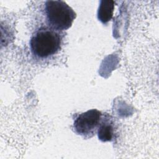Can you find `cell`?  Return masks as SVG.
Listing matches in <instances>:
<instances>
[{"mask_svg":"<svg viewBox=\"0 0 159 159\" xmlns=\"http://www.w3.org/2000/svg\"><path fill=\"white\" fill-rule=\"evenodd\" d=\"M114 4L115 2L112 0H102L100 1L98 18L102 24H106L112 18Z\"/></svg>","mask_w":159,"mask_h":159,"instance_id":"cell-5","label":"cell"},{"mask_svg":"<svg viewBox=\"0 0 159 159\" xmlns=\"http://www.w3.org/2000/svg\"><path fill=\"white\" fill-rule=\"evenodd\" d=\"M102 115L99 111L94 109L78 114L73 122L75 132L84 137H93L97 132Z\"/></svg>","mask_w":159,"mask_h":159,"instance_id":"cell-3","label":"cell"},{"mask_svg":"<svg viewBox=\"0 0 159 159\" xmlns=\"http://www.w3.org/2000/svg\"><path fill=\"white\" fill-rule=\"evenodd\" d=\"M98 139L102 142H111L115 138L114 124L109 114L102 117L97 130Z\"/></svg>","mask_w":159,"mask_h":159,"instance_id":"cell-4","label":"cell"},{"mask_svg":"<svg viewBox=\"0 0 159 159\" xmlns=\"http://www.w3.org/2000/svg\"><path fill=\"white\" fill-rule=\"evenodd\" d=\"M45 12L48 25L57 31L69 29L76 17L73 9L63 1H46Z\"/></svg>","mask_w":159,"mask_h":159,"instance_id":"cell-2","label":"cell"},{"mask_svg":"<svg viewBox=\"0 0 159 159\" xmlns=\"http://www.w3.org/2000/svg\"><path fill=\"white\" fill-rule=\"evenodd\" d=\"M61 41V39L58 31L43 27L32 37L30 41V50L39 58H47L58 52Z\"/></svg>","mask_w":159,"mask_h":159,"instance_id":"cell-1","label":"cell"}]
</instances>
